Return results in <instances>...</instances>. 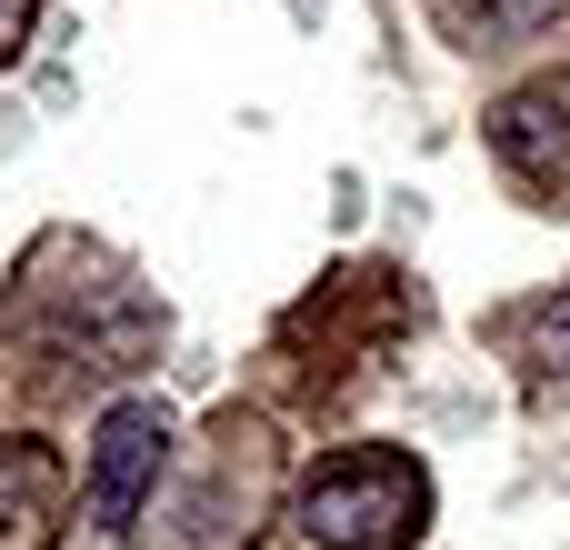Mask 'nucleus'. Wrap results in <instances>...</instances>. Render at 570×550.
Here are the masks:
<instances>
[{
    "label": "nucleus",
    "mask_w": 570,
    "mask_h": 550,
    "mask_svg": "<svg viewBox=\"0 0 570 550\" xmlns=\"http://www.w3.org/2000/svg\"><path fill=\"white\" fill-rule=\"evenodd\" d=\"M421 521H431V471L401 451H341L291 501V531L311 550H401Z\"/></svg>",
    "instance_id": "nucleus-1"
},
{
    "label": "nucleus",
    "mask_w": 570,
    "mask_h": 550,
    "mask_svg": "<svg viewBox=\"0 0 570 550\" xmlns=\"http://www.w3.org/2000/svg\"><path fill=\"white\" fill-rule=\"evenodd\" d=\"M160 461H170L160 401H120V411L100 421V441H90V521H100V531H130L140 501H150V481H160Z\"/></svg>",
    "instance_id": "nucleus-2"
},
{
    "label": "nucleus",
    "mask_w": 570,
    "mask_h": 550,
    "mask_svg": "<svg viewBox=\"0 0 570 550\" xmlns=\"http://www.w3.org/2000/svg\"><path fill=\"white\" fill-rule=\"evenodd\" d=\"M60 521V471L50 451H10L0 461V550H40Z\"/></svg>",
    "instance_id": "nucleus-3"
},
{
    "label": "nucleus",
    "mask_w": 570,
    "mask_h": 550,
    "mask_svg": "<svg viewBox=\"0 0 570 550\" xmlns=\"http://www.w3.org/2000/svg\"><path fill=\"white\" fill-rule=\"evenodd\" d=\"M431 10H441V30L471 40V50H501V40H531L541 20H561V0H431Z\"/></svg>",
    "instance_id": "nucleus-4"
},
{
    "label": "nucleus",
    "mask_w": 570,
    "mask_h": 550,
    "mask_svg": "<svg viewBox=\"0 0 570 550\" xmlns=\"http://www.w3.org/2000/svg\"><path fill=\"white\" fill-rule=\"evenodd\" d=\"M541 371H561V381H570V291L541 311Z\"/></svg>",
    "instance_id": "nucleus-5"
},
{
    "label": "nucleus",
    "mask_w": 570,
    "mask_h": 550,
    "mask_svg": "<svg viewBox=\"0 0 570 550\" xmlns=\"http://www.w3.org/2000/svg\"><path fill=\"white\" fill-rule=\"evenodd\" d=\"M20 20H30V0H0V50L20 40Z\"/></svg>",
    "instance_id": "nucleus-6"
}]
</instances>
